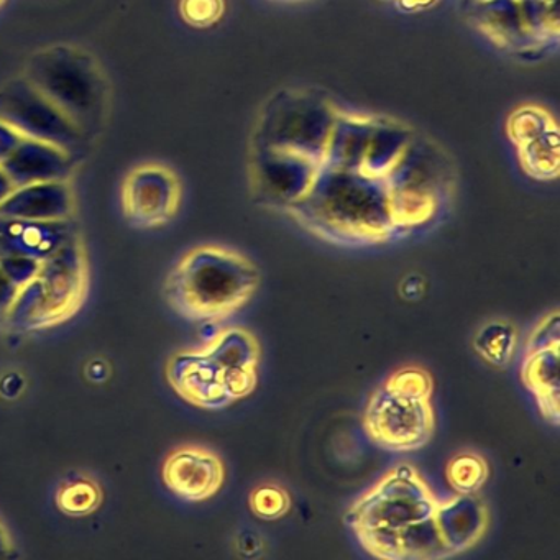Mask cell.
<instances>
[{"label": "cell", "mask_w": 560, "mask_h": 560, "mask_svg": "<svg viewBox=\"0 0 560 560\" xmlns=\"http://www.w3.org/2000/svg\"><path fill=\"white\" fill-rule=\"evenodd\" d=\"M288 212L334 244H382L399 232L385 179L360 170L320 165L310 191Z\"/></svg>", "instance_id": "cell-1"}, {"label": "cell", "mask_w": 560, "mask_h": 560, "mask_svg": "<svg viewBox=\"0 0 560 560\" xmlns=\"http://www.w3.org/2000/svg\"><path fill=\"white\" fill-rule=\"evenodd\" d=\"M260 287L257 265L215 245L189 252L170 278L173 306L199 320L224 319L244 307Z\"/></svg>", "instance_id": "cell-2"}, {"label": "cell", "mask_w": 560, "mask_h": 560, "mask_svg": "<svg viewBox=\"0 0 560 560\" xmlns=\"http://www.w3.org/2000/svg\"><path fill=\"white\" fill-rule=\"evenodd\" d=\"M452 178L445 153L431 140L412 136L383 178L398 231H411L431 221L451 189Z\"/></svg>", "instance_id": "cell-3"}, {"label": "cell", "mask_w": 560, "mask_h": 560, "mask_svg": "<svg viewBox=\"0 0 560 560\" xmlns=\"http://www.w3.org/2000/svg\"><path fill=\"white\" fill-rule=\"evenodd\" d=\"M337 109L311 91H283L265 107L255 132L254 149L281 150L323 165Z\"/></svg>", "instance_id": "cell-4"}, {"label": "cell", "mask_w": 560, "mask_h": 560, "mask_svg": "<svg viewBox=\"0 0 560 560\" xmlns=\"http://www.w3.org/2000/svg\"><path fill=\"white\" fill-rule=\"evenodd\" d=\"M51 106L57 107L81 133L86 124H96L103 109V81L96 67L81 54L55 48L31 68V81Z\"/></svg>", "instance_id": "cell-5"}, {"label": "cell", "mask_w": 560, "mask_h": 560, "mask_svg": "<svg viewBox=\"0 0 560 560\" xmlns=\"http://www.w3.org/2000/svg\"><path fill=\"white\" fill-rule=\"evenodd\" d=\"M438 501L421 475L408 464L386 474L372 490L359 498L347 513L353 533L399 530L434 514Z\"/></svg>", "instance_id": "cell-6"}, {"label": "cell", "mask_w": 560, "mask_h": 560, "mask_svg": "<svg viewBox=\"0 0 560 560\" xmlns=\"http://www.w3.org/2000/svg\"><path fill=\"white\" fill-rule=\"evenodd\" d=\"M363 425L370 439L388 451L421 448L434 432L431 398L401 395L383 385L366 405Z\"/></svg>", "instance_id": "cell-7"}, {"label": "cell", "mask_w": 560, "mask_h": 560, "mask_svg": "<svg viewBox=\"0 0 560 560\" xmlns=\"http://www.w3.org/2000/svg\"><path fill=\"white\" fill-rule=\"evenodd\" d=\"M320 165L281 150L254 149L252 188L258 201L290 211L306 196Z\"/></svg>", "instance_id": "cell-8"}, {"label": "cell", "mask_w": 560, "mask_h": 560, "mask_svg": "<svg viewBox=\"0 0 560 560\" xmlns=\"http://www.w3.org/2000/svg\"><path fill=\"white\" fill-rule=\"evenodd\" d=\"M182 202L178 175L162 163H143L127 175L122 208L139 228H156L172 221Z\"/></svg>", "instance_id": "cell-9"}, {"label": "cell", "mask_w": 560, "mask_h": 560, "mask_svg": "<svg viewBox=\"0 0 560 560\" xmlns=\"http://www.w3.org/2000/svg\"><path fill=\"white\" fill-rule=\"evenodd\" d=\"M0 120L28 139L54 143L67 152H70L68 142H73L81 133L77 126L28 83L25 90L18 86L12 93L0 94Z\"/></svg>", "instance_id": "cell-10"}, {"label": "cell", "mask_w": 560, "mask_h": 560, "mask_svg": "<svg viewBox=\"0 0 560 560\" xmlns=\"http://www.w3.org/2000/svg\"><path fill=\"white\" fill-rule=\"evenodd\" d=\"M163 478L166 487L183 500H208L224 483V464L214 452L206 448H179L166 460Z\"/></svg>", "instance_id": "cell-11"}, {"label": "cell", "mask_w": 560, "mask_h": 560, "mask_svg": "<svg viewBox=\"0 0 560 560\" xmlns=\"http://www.w3.org/2000/svg\"><path fill=\"white\" fill-rule=\"evenodd\" d=\"M38 280L47 291L57 323L77 311L86 283V265L78 237L42 261Z\"/></svg>", "instance_id": "cell-12"}, {"label": "cell", "mask_w": 560, "mask_h": 560, "mask_svg": "<svg viewBox=\"0 0 560 560\" xmlns=\"http://www.w3.org/2000/svg\"><path fill=\"white\" fill-rule=\"evenodd\" d=\"M77 238L71 219L67 221H25L0 215V257L25 255L44 261Z\"/></svg>", "instance_id": "cell-13"}, {"label": "cell", "mask_w": 560, "mask_h": 560, "mask_svg": "<svg viewBox=\"0 0 560 560\" xmlns=\"http://www.w3.org/2000/svg\"><path fill=\"white\" fill-rule=\"evenodd\" d=\"M173 383L186 399L205 408H222L237 401L228 373L206 350L179 357L175 362Z\"/></svg>", "instance_id": "cell-14"}, {"label": "cell", "mask_w": 560, "mask_h": 560, "mask_svg": "<svg viewBox=\"0 0 560 560\" xmlns=\"http://www.w3.org/2000/svg\"><path fill=\"white\" fill-rule=\"evenodd\" d=\"M70 160V152L61 147L24 137L0 168L14 188H22L37 183L67 182L71 172Z\"/></svg>", "instance_id": "cell-15"}, {"label": "cell", "mask_w": 560, "mask_h": 560, "mask_svg": "<svg viewBox=\"0 0 560 560\" xmlns=\"http://www.w3.org/2000/svg\"><path fill=\"white\" fill-rule=\"evenodd\" d=\"M206 353L228 373L237 401L254 392L258 382L260 346L250 332L238 327L224 330L212 340Z\"/></svg>", "instance_id": "cell-16"}, {"label": "cell", "mask_w": 560, "mask_h": 560, "mask_svg": "<svg viewBox=\"0 0 560 560\" xmlns=\"http://www.w3.org/2000/svg\"><path fill=\"white\" fill-rule=\"evenodd\" d=\"M432 517L452 556L474 547L488 526L487 508L477 494H455L438 503Z\"/></svg>", "instance_id": "cell-17"}, {"label": "cell", "mask_w": 560, "mask_h": 560, "mask_svg": "<svg viewBox=\"0 0 560 560\" xmlns=\"http://www.w3.org/2000/svg\"><path fill=\"white\" fill-rule=\"evenodd\" d=\"M73 212V195L67 182L37 183L15 188L0 202L2 218L25 221H67Z\"/></svg>", "instance_id": "cell-18"}, {"label": "cell", "mask_w": 560, "mask_h": 560, "mask_svg": "<svg viewBox=\"0 0 560 560\" xmlns=\"http://www.w3.org/2000/svg\"><path fill=\"white\" fill-rule=\"evenodd\" d=\"M471 4L478 27L494 44L516 54L539 48L527 31L521 0H475Z\"/></svg>", "instance_id": "cell-19"}, {"label": "cell", "mask_w": 560, "mask_h": 560, "mask_svg": "<svg viewBox=\"0 0 560 560\" xmlns=\"http://www.w3.org/2000/svg\"><path fill=\"white\" fill-rule=\"evenodd\" d=\"M373 124H375V117L339 110L327 142L323 165L362 172Z\"/></svg>", "instance_id": "cell-20"}, {"label": "cell", "mask_w": 560, "mask_h": 560, "mask_svg": "<svg viewBox=\"0 0 560 560\" xmlns=\"http://www.w3.org/2000/svg\"><path fill=\"white\" fill-rule=\"evenodd\" d=\"M521 380L533 393L540 415L559 424L560 347L524 355Z\"/></svg>", "instance_id": "cell-21"}, {"label": "cell", "mask_w": 560, "mask_h": 560, "mask_svg": "<svg viewBox=\"0 0 560 560\" xmlns=\"http://www.w3.org/2000/svg\"><path fill=\"white\" fill-rule=\"evenodd\" d=\"M415 133L395 120L375 119L369 147L363 159L362 172L375 178H385L396 160L405 152Z\"/></svg>", "instance_id": "cell-22"}, {"label": "cell", "mask_w": 560, "mask_h": 560, "mask_svg": "<svg viewBox=\"0 0 560 560\" xmlns=\"http://www.w3.org/2000/svg\"><path fill=\"white\" fill-rule=\"evenodd\" d=\"M451 556L432 516L398 530L399 560L444 559Z\"/></svg>", "instance_id": "cell-23"}, {"label": "cell", "mask_w": 560, "mask_h": 560, "mask_svg": "<svg viewBox=\"0 0 560 560\" xmlns=\"http://www.w3.org/2000/svg\"><path fill=\"white\" fill-rule=\"evenodd\" d=\"M5 320L18 329H37L57 323L47 291L38 278L19 288L18 298Z\"/></svg>", "instance_id": "cell-24"}, {"label": "cell", "mask_w": 560, "mask_h": 560, "mask_svg": "<svg viewBox=\"0 0 560 560\" xmlns=\"http://www.w3.org/2000/svg\"><path fill=\"white\" fill-rule=\"evenodd\" d=\"M521 168L530 178L549 182L559 175V132L557 126L516 147Z\"/></svg>", "instance_id": "cell-25"}, {"label": "cell", "mask_w": 560, "mask_h": 560, "mask_svg": "<svg viewBox=\"0 0 560 560\" xmlns=\"http://www.w3.org/2000/svg\"><path fill=\"white\" fill-rule=\"evenodd\" d=\"M474 347L485 362L493 366H506L516 352V329L510 320H490L475 334Z\"/></svg>", "instance_id": "cell-26"}, {"label": "cell", "mask_w": 560, "mask_h": 560, "mask_svg": "<svg viewBox=\"0 0 560 560\" xmlns=\"http://www.w3.org/2000/svg\"><path fill=\"white\" fill-rule=\"evenodd\" d=\"M448 485L457 494H477L488 478V465L483 457L474 452H464L455 455L448 462L447 470Z\"/></svg>", "instance_id": "cell-27"}, {"label": "cell", "mask_w": 560, "mask_h": 560, "mask_svg": "<svg viewBox=\"0 0 560 560\" xmlns=\"http://www.w3.org/2000/svg\"><path fill=\"white\" fill-rule=\"evenodd\" d=\"M553 126L556 122L544 107L521 106L508 119V137L514 147H520Z\"/></svg>", "instance_id": "cell-28"}, {"label": "cell", "mask_w": 560, "mask_h": 560, "mask_svg": "<svg viewBox=\"0 0 560 560\" xmlns=\"http://www.w3.org/2000/svg\"><path fill=\"white\" fill-rule=\"evenodd\" d=\"M225 12V0H179V14L195 28H209L218 24Z\"/></svg>", "instance_id": "cell-29"}, {"label": "cell", "mask_w": 560, "mask_h": 560, "mask_svg": "<svg viewBox=\"0 0 560 560\" xmlns=\"http://www.w3.org/2000/svg\"><path fill=\"white\" fill-rule=\"evenodd\" d=\"M252 511L261 520L273 521L290 510V498L283 488L277 485H264L250 497Z\"/></svg>", "instance_id": "cell-30"}, {"label": "cell", "mask_w": 560, "mask_h": 560, "mask_svg": "<svg viewBox=\"0 0 560 560\" xmlns=\"http://www.w3.org/2000/svg\"><path fill=\"white\" fill-rule=\"evenodd\" d=\"M58 503L67 513L86 514L100 503V490L91 481L78 480L61 490Z\"/></svg>", "instance_id": "cell-31"}, {"label": "cell", "mask_w": 560, "mask_h": 560, "mask_svg": "<svg viewBox=\"0 0 560 560\" xmlns=\"http://www.w3.org/2000/svg\"><path fill=\"white\" fill-rule=\"evenodd\" d=\"M0 268L15 287L22 288L37 280L42 261L25 255H4L0 257Z\"/></svg>", "instance_id": "cell-32"}, {"label": "cell", "mask_w": 560, "mask_h": 560, "mask_svg": "<svg viewBox=\"0 0 560 560\" xmlns=\"http://www.w3.org/2000/svg\"><path fill=\"white\" fill-rule=\"evenodd\" d=\"M557 347H560V319L559 313L553 311V313L547 314V316L534 327L529 339H527L524 355L540 352V350L557 349Z\"/></svg>", "instance_id": "cell-33"}, {"label": "cell", "mask_w": 560, "mask_h": 560, "mask_svg": "<svg viewBox=\"0 0 560 560\" xmlns=\"http://www.w3.org/2000/svg\"><path fill=\"white\" fill-rule=\"evenodd\" d=\"M18 293L19 287H15L0 268V317H4V319L8 317Z\"/></svg>", "instance_id": "cell-34"}, {"label": "cell", "mask_w": 560, "mask_h": 560, "mask_svg": "<svg viewBox=\"0 0 560 560\" xmlns=\"http://www.w3.org/2000/svg\"><path fill=\"white\" fill-rule=\"evenodd\" d=\"M14 186H12L11 179L8 178L2 168H0V202L4 201L12 191H14Z\"/></svg>", "instance_id": "cell-35"}, {"label": "cell", "mask_w": 560, "mask_h": 560, "mask_svg": "<svg viewBox=\"0 0 560 560\" xmlns=\"http://www.w3.org/2000/svg\"><path fill=\"white\" fill-rule=\"evenodd\" d=\"M11 553V544H9L8 536H5L4 529L0 527V559H4Z\"/></svg>", "instance_id": "cell-36"}, {"label": "cell", "mask_w": 560, "mask_h": 560, "mask_svg": "<svg viewBox=\"0 0 560 560\" xmlns=\"http://www.w3.org/2000/svg\"><path fill=\"white\" fill-rule=\"evenodd\" d=\"M408 4H411L412 8H421V5H429L434 2V0H405Z\"/></svg>", "instance_id": "cell-37"}, {"label": "cell", "mask_w": 560, "mask_h": 560, "mask_svg": "<svg viewBox=\"0 0 560 560\" xmlns=\"http://www.w3.org/2000/svg\"><path fill=\"white\" fill-rule=\"evenodd\" d=\"M278 2H288V4H293V2H303V0H278Z\"/></svg>", "instance_id": "cell-38"}, {"label": "cell", "mask_w": 560, "mask_h": 560, "mask_svg": "<svg viewBox=\"0 0 560 560\" xmlns=\"http://www.w3.org/2000/svg\"><path fill=\"white\" fill-rule=\"evenodd\" d=\"M5 4V0H0V8Z\"/></svg>", "instance_id": "cell-39"}, {"label": "cell", "mask_w": 560, "mask_h": 560, "mask_svg": "<svg viewBox=\"0 0 560 560\" xmlns=\"http://www.w3.org/2000/svg\"><path fill=\"white\" fill-rule=\"evenodd\" d=\"M470 2H475V0H470Z\"/></svg>", "instance_id": "cell-40"}]
</instances>
